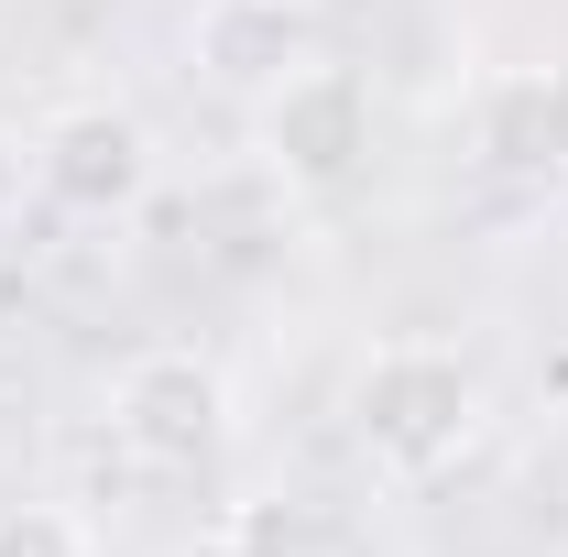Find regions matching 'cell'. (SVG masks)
<instances>
[{
  "label": "cell",
  "mask_w": 568,
  "mask_h": 557,
  "mask_svg": "<svg viewBox=\"0 0 568 557\" xmlns=\"http://www.w3.org/2000/svg\"><path fill=\"white\" fill-rule=\"evenodd\" d=\"M351 437L372 448V470L437 482L481 437V372L459 350H437V340H383L351 372Z\"/></svg>",
  "instance_id": "6da1fadb"
},
{
  "label": "cell",
  "mask_w": 568,
  "mask_h": 557,
  "mask_svg": "<svg viewBox=\"0 0 568 557\" xmlns=\"http://www.w3.org/2000/svg\"><path fill=\"white\" fill-rule=\"evenodd\" d=\"M110 437L132 448L153 482H186V470H209L219 448H230V383H219V361L197 350H132L121 372H110Z\"/></svg>",
  "instance_id": "7a4b0ae2"
},
{
  "label": "cell",
  "mask_w": 568,
  "mask_h": 557,
  "mask_svg": "<svg viewBox=\"0 0 568 557\" xmlns=\"http://www.w3.org/2000/svg\"><path fill=\"white\" fill-rule=\"evenodd\" d=\"M33 186L67 219H132L153 198V132L110 99H77L33 132Z\"/></svg>",
  "instance_id": "3957f363"
},
{
  "label": "cell",
  "mask_w": 568,
  "mask_h": 557,
  "mask_svg": "<svg viewBox=\"0 0 568 557\" xmlns=\"http://www.w3.org/2000/svg\"><path fill=\"white\" fill-rule=\"evenodd\" d=\"M361 153H372V88L351 67H295L263 99V164H274L284 186H351Z\"/></svg>",
  "instance_id": "277c9868"
},
{
  "label": "cell",
  "mask_w": 568,
  "mask_h": 557,
  "mask_svg": "<svg viewBox=\"0 0 568 557\" xmlns=\"http://www.w3.org/2000/svg\"><path fill=\"white\" fill-rule=\"evenodd\" d=\"M186 67L219 99H274L295 67H317V0H197L186 11Z\"/></svg>",
  "instance_id": "5b68a950"
},
{
  "label": "cell",
  "mask_w": 568,
  "mask_h": 557,
  "mask_svg": "<svg viewBox=\"0 0 568 557\" xmlns=\"http://www.w3.org/2000/svg\"><path fill=\"white\" fill-rule=\"evenodd\" d=\"M470 153L493 164L503 186H568V67H493L470 99Z\"/></svg>",
  "instance_id": "8992f818"
},
{
  "label": "cell",
  "mask_w": 568,
  "mask_h": 557,
  "mask_svg": "<svg viewBox=\"0 0 568 557\" xmlns=\"http://www.w3.org/2000/svg\"><path fill=\"white\" fill-rule=\"evenodd\" d=\"M317 547H339V536H328V514L295 503V492H252V503H230V525H219V557H317Z\"/></svg>",
  "instance_id": "52a82bcc"
},
{
  "label": "cell",
  "mask_w": 568,
  "mask_h": 557,
  "mask_svg": "<svg viewBox=\"0 0 568 557\" xmlns=\"http://www.w3.org/2000/svg\"><path fill=\"white\" fill-rule=\"evenodd\" d=\"M0 557H99V525L55 492H0Z\"/></svg>",
  "instance_id": "ba28073f"
},
{
  "label": "cell",
  "mask_w": 568,
  "mask_h": 557,
  "mask_svg": "<svg viewBox=\"0 0 568 557\" xmlns=\"http://www.w3.org/2000/svg\"><path fill=\"white\" fill-rule=\"evenodd\" d=\"M22 448H33V405H22V394L0 383V482L22 470Z\"/></svg>",
  "instance_id": "9c48e42d"
},
{
  "label": "cell",
  "mask_w": 568,
  "mask_h": 557,
  "mask_svg": "<svg viewBox=\"0 0 568 557\" xmlns=\"http://www.w3.org/2000/svg\"><path fill=\"white\" fill-rule=\"evenodd\" d=\"M22 186H33V142H11V132H0V230L22 219Z\"/></svg>",
  "instance_id": "30bf717a"
},
{
  "label": "cell",
  "mask_w": 568,
  "mask_h": 557,
  "mask_svg": "<svg viewBox=\"0 0 568 557\" xmlns=\"http://www.w3.org/2000/svg\"><path fill=\"white\" fill-rule=\"evenodd\" d=\"M317 557H351V547H317Z\"/></svg>",
  "instance_id": "8fae6325"
}]
</instances>
